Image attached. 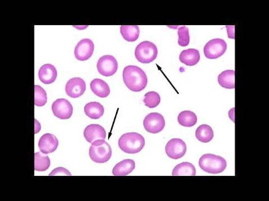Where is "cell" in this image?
Listing matches in <instances>:
<instances>
[{
  "instance_id": "cell-21",
  "label": "cell",
  "mask_w": 269,
  "mask_h": 201,
  "mask_svg": "<svg viewBox=\"0 0 269 201\" xmlns=\"http://www.w3.org/2000/svg\"><path fill=\"white\" fill-rule=\"evenodd\" d=\"M120 32L123 39L129 42L137 40L140 35L138 25H122L120 28Z\"/></svg>"
},
{
  "instance_id": "cell-12",
  "label": "cell",
  "mask_w": 269,
  "mask_h": 201,
  "mask_svg": "<svg viewBox=\"0 0 269 201\" xmlns=\"http://www.w3.org/2000/svg\"><path fill=\"white\" fill-rule=\"evenodd\" d=\"M86 89V84L81 78L70 79L66 84L65 91L70 97L76 98L82 96Z\"/></svg>"
},
{
  "instance_id": "cell-28",
  "label": "cell",
  "mask_w": 269,
  "mask_h": 201,
  "mask_svg": "<svg viewBox=\"0 0 269 201\" xmlns=\"http://www.w3.org/2000/svg\"><path fill=\"white\" fill-rule=\"evenodd\" d=\"M179 45L186 46L190 43L189 30L186 27H182L178 30Z\"/></svg>"
},
{
  "instance_id": "cell-19",
  "label": "cell",
  "mask_w": 269,
  "mask_h": 201,
  "mask_svg": "<svg viewBox=\"0 0 269 201\" xmlns=\"http://www.w3.org/2000/svg\"><path fill=\"white\" fill-rule=\"evenodd\" d=\"M85 115L92 119H99L103 116L105 113V109L99 102H89L84 107Z\"/></svg>"
},
{
  "instance_id": "cell-13",
  "label": "cell",
  "mask_w": 269,
  "mask_h": 201,
  "mask_svg": "<svg viewBox=\"0 0 269 201\" xmlns=\"http://www.w3.org/2000/svg\"><path fill=\"white\" fill-rule=\"evenodd\" d=\"M84 136L88 143L92 144L98 140H105L106 131L102 126L98 124H92L85 127Z\"/></svg>"
},
{
  "instance_id": "cell-1",
  "label": "cell",
  "mask_w": 269,
  "mask_h": 201,
  "mask_svg": "<svg viewBox=\"0 0 269 201\" xmlns=\"http://www.w3.org/2000/svg\"><path fill=\"white\" fill-rule=\"evenodd\" d=\"M123 80L131 91L138 92L147 87L148 78L142 69L135 66H128L123 71Z\"/></svg>"
},
{
  "instance_id": "cell-6",
  "label": "cell",
  "mask_w": 269,
  "mask_h": 201,
  "mask_svg": "<svg viewBox=\"0 0 269 201\" xmlns=\"http://www.w3.org/2000/svg\"><path fill=\"white\" fill-rule=\"evenodd\" d=\"M227 48V43L224 40L215 39L209 41L205 45L204 52L207 58L215 59L222 56Z\"/></svg>"
},
{
  "instance_id": "cell-24",
  "label": "cell",
  "mask_w": 269,
  "mask_h": 201,
  "mask_svg": "<svg viewBox=\"0 0 269 201\" xmlns=\"http://www.w3.org/2000/svg\"><path fill=\"white\" fill-rule=\"evenodd\" d=\"M198 118L196 114L191 111H184L179 113L178 121L181 125L190 127L194 126L197 123Z\"/></svg>"
},
{
  "instance_id": "cell-7",
  "label": "cell",
  "mask_w": 269,
  "mask_h": 201,
  "mask_svg": "<svg viewBox=\"0 0 269 201\" xmlns=\"http://www.w3.org/2000/svg\"><path fill=\"white\" fill-rule=\"evenodd\" d=\"M145 129L152 134H157L163 130L165 121L164 118L159 113L149 114L145 118L143 121Z\"/></svg>"
},
{
  "instance_id": "cell-4",
  "label": "cell",
  "mask_w": 269,
  "mask_h": 201,
  "mask_svg": "<svg viewBox=\"0 0 269 201\" xmlns=\"http://www.w3.org/2000/svg\"><path fill=\"white\" fill-rule=\"evenodd\" d=\"M89 156L97 163H105L112 157V149L105 140H98L90 147Z\"/></svg>"
},
{
  "instance_id": "cell-20",
  "label": "cell",
  "mask_w": 269,
  "mask_h": 201,
  "mask_svg": "<svg viewBox=\"0 0 269 201\" xmlns=\"http://www.w3.org/2000/svg\"><path fill=\"white\" fill-rule=\"evenodd\" d=\"M196 168L189 162H183L177 165L172 171L173 176H195Z\"/></svg>"
},
{
  "instance_id": "cell-2",
  "label": "cell",
  "mask_w": 269,
  "mask_h": 201,
  "mask_svg": "<svg viewBox=\"0 0 269 201\" xmlns=\"http://www.w3.org/2000/svg\"><path fill=\"white\" fill-rule=\"evenodd\" d=\"M144 137L137 132H129L122 135L118 140V146L123 152L130 155L142 151L145 146Z\"/></svg>"
},
{
  "instance_id": "cell-5",
  "label": "cell",
  "mask_w": 269,
  "mask_h": 201,
  "mask_svg": "<svg viewBox=\"0 0 269 201\" xmlns=\"http://www.w3.org/2000/svg\"><path fill=\"white\" fill-rule=\"evenodd\" d=\"M135 55L139 62L144 64L150 63L157 57V47L152 42L143 41L136 47Z\"/></svg>"
},
{
  "instance_id": "cell-9",
  "label": "cell",
  "mask_w": 269,
  "mask_h": 201,
  "mask_svg": "<svg viewBox=\"0 0 269 201\" xmlns=\"http://www.w3.org/2000/svg\"><path fill=\"white\" fill-rule=\"evenodd\" d=\"M186 151V144L180 139L170 140L165 146L166 155L173 160L180 159L185 155Z\"/></svg>"
},
{
  "instance_id": "cell-14",
  "label": "cell",
  "mask_w": 269,
  "mask_h": 201,
  "mask_svg": "<svg viewBox=\"0 0 269 201\" xmlns=\"http://www.w3.org/2000/svg\"><path fill=\"white\" fill-rule=\"evenodd\" d=\"M58 144L56 136L48 133L41 137L38 143V147L41 152L48 155L54 152L57 149Z\"/></svg>"
},
{
  "instance_id": "cell-26",
  "label": "cell",
  "mask_w": 269,
  "mask_h": 201,
  "mask_svg": "<svg viewBox=\"0 0 269 201\" xmlns=\"http://www.w3.org/2000/svg\"><path fill=\"white\" fill-rule=\"evenodd\" d=\"M143 101L145 105L149 108H155L160 104L161 97L156 92H149L145 94Z\"/></svg>"
},
{
  "instance_id": "cell-8",
  "label": "cell",
  "mask_w": 269,
  "mask_h": 201,
  "mask_svg": "<svg viewBox=\"0 0 269 201\" xmlns=\"http://www.w3.org/2000/svg\"><path fill=\"white\" fill-rule=\"evenodd\" d=\"M97 69L100 74L105 77L112 76L118 69V63L112 55H104L98 60Z\"/></svg>"
},
{
  "instance_id": "cell-22",
  "label": "cell",
  "mask_w": 269,
  "mask_h": 201,
  "mask_svg": "<svg viewBox=\"0 0 269 201\" xmlns=\"http://www.w3.org/2000/svg\"><path fill=\"white\" fill-rule=\"evenodd\" d=\"M218 82L222 87L234 89L235 87V71L227 70L223 71L218 76Z\"/></svg>"
},
{
  "instance_id": "cell-10",
  "label": "cell",
  "mask_w": 269,
  "mask_h": 201,
  "mask_svg": "<svg viewBox=\"0 0 269 201\" xmlns=\"http://www.w3.org/2000/svg\"><path fill=\"white\" fill-rule=\"evenodd\" d=\"M53 112L55 117L61 120L70 119L73 113V107L65 98H59L52 105Z\"/></svg>"
},
{
  "instance_id": "cell-17",
  "label": "cell",
  "mask_w": 269,
  "mask_h": 201,
  "mask_svg": "<svg viewBox=\"0 0 269 201\" xmlns=\"http://www.w3.org/2000/svg\"><path fill=\"white\" fill-rule=\"evenodd\" d=\"M135 168V161L125 160L117 163L113 169L112 173L116 176H126L129 175Z\"/></svg>"
},
{
  "instance_id": "cell-18",
  "label": "cell",
  "mask_w": 269,
  "mask_h": 201,
  "mask_svg": "<svg viewBox=\"0 0 269 201\" xmlns=\"http://www.w3.org/2000/svg\"><path fill=\"white\" fill-rule=\"evenodd\" d=\"M91 88L95 95L101 98L108 97L110 94L109 85L101 79L93 80L91 83Z\"/></svg>"
},
{
  "instance_id": "cell-3",
  "label": "cell",
  "mask_w": 269,
  "mask_h": 201,
  "mask_svg": "<svg viewBox=\"0 0 269 201\" xmlns=\"http://www.w3.org/2000/svg\"><path fill=\"white\" fill-rule=\"evenodd\" d=\"M199 164L204 172L211 174L223 172L227 167V161L218 156L207 154L200 158Z\"/></svg>"
},
{
  "instance_id": "cell-29",
  "label": "cell",
  "mask_w": 269,
  "mask_h": 201,
  "mask_svg": "<svg viewBox=\"0 0 269 201\" xmlns=\"http://www.w3.org/2000/svg\"><path fill=\"white\" fill-rule=\"evenodd\" d=\"M71 175L69 170L62 167L55 168L49 174L50 176H54H54H56V175H66V176H70Z\"/></svg>"
},
{
  "instance_id": "cell-27",
  "label": "cell",
  "mask_w": 269,
  "mask_h": 201,
  "mask_svg": "<svg viewBox=\"0 0 269 201\" xmlns=\"http://www.w3.org/2000/svg\"><path fill=\"white\" fill-rule=\"evenodd\" d=\"M48 102V96L45 89L39 85H35V105L38 107L45 106Z\"/></svg>"
},
{
  "instance_id": "cell-16",
  "label": "cell",
  "mask_w": 269,
  "mask_h": 201,
  "mask_svg": "<svg viewBox=\"0 0 269 201\" xmlns=\"http://www.w3.org/2000/svg\"><path fill=\"white\" fill-rule=\"evenodd\" d=\"M179 61L187 66H194L200 61L199 51L195 49H189L183 50L179 55Z\"/></svg>"
},
{
  "instance_id": "cell-25",
  "label": "cell",
  "mask_w": 269,
  "mask_h": 201,
  "mask_svg": "<svg viewBox=\"0 0 269 201\" xmlns=\"http://www.w3.org/2000/svg\"><path fill=\"white\" fill-rule=\"evenodd\" d=\"M35 170L38 172H44L48 170L51 165L50 158L46 154L42 152L35 153Z\"/></svg>"
},
{
  "instance_id": "cell-15",
  "label": "cell",
  "mask_w": 269,
  "mask_h": 201,
  "mask_svg": "<svg viewBox=\"0 0 269 201\" xmlns=\"http://www.w3.org/2000/svg\"><path fill=\"white\" fill-rule=\"evenodd\" d=\"M38 76L42 83L50 84L54 83L56 80L57 71L53 65L46 64L41 67Z\"/></svg>"
},
{
  "instance_id": "cell-11",
  "label": "cell",
  "mask_w": 269,
  "mask_h": 201,
  "mask_svg": "<svg viewBox=\"0 0 269 201\" xmlns=\"http://www.w3.org/2000/svg\"><path fill=\"white\" fill-rule=\"evenodd\" d=\"M95 50V44L89 39L80 40L76 45L74 54L75 58L80 61H85L92 56Z\"/></svg>"
},
{
  "instance_id": "cell-23",
  "label": "cell",
  "mask_w": 269,
  "mask_h": 201,
  "mask_svg": "<svg viewBox=\"0 0 269 201\" xmlns=\"http://www.w3.org/2000/svg\"><path fill=\"white\" fill-rule=\"evenodd\" d=\"M196 137L200 142L209 143L214 138V132L210 126L200 125L196 130Z\"/></svg>"
}]
</instances>
